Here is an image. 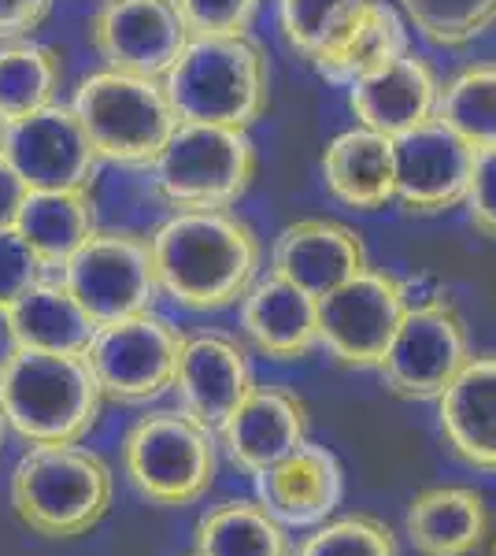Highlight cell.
<instances>
[{"instance_id":"8","label":"cell","mask_w":496,"mask_h":556,"mask_svg":"<svg viewBox=\"0 0 496 556\" xmlns=\"http://www.w3.org/2000/svg\"><path fill=\"white\" fill-rule=\"evenodd\" d=\"M186 334L156 308L115 323H101L86 361L93 367L104 401L115 405H149L175 390L178 353Z\"/></svg>"},{"instance_id":"23","label":"cell","mask_w":496,"mask_h":556,"mask_svg":"<svg viewBox=\"0 0 496 556\" xmlns=\"http://www.w3.org/2000/svg\"><path fill=\"white\" fill-rule=\"evenodd\" d=\"M404 531L419 556H471L489 531V508L471 486H434L408 505Z\"/></svg>"},{"instance_id":"28","label":"cell","mask_w":496,"mask_h":556,"mask_svg":"<svg viewBox=\"0 0 496 556\" xmlns=\"http://www.w3.org/2000/svg\"><path fill=\"white\" fill-rule=\"evenodd\" d=\"M196 556H290V538L264 505L227 501L196 523Z\"/></svg>"},{"instance_id":"14","label":"cell","mask_w":496,"mask_h":556,"mask_svg":"<svg viewBox=\"0 0 496 556\" xmlns=\"http://www.w3.org/2000/svg\"><path fill=\"white\" fill-rule=\"evenodd\" d=\"M396 197L408 215H445L463 208L467 182H471L474 149L459 141L437 119L393 141Z\"/></svg>"},{"instance_id":"10","label":"cell","mask_w":496,"mask_h":556,"mask_svg":"<svg viewBox=\"0 0 496 556\" xmlns=\"http://www.w3.org/2000/svg\"><path fill=\"white\" fill-rule=\"evenodd\" d=\"M467 361H471V345H467L463 319L441 293L434 301L408 304V316L396 327L378 371L393 397L437 401Z\"/></svg>"},{"instance_id":"15","label":"cell","mask_w":496,"mask_h":556,"mask_svg":"<svg viewBox=\"0 0 496 556\" xmlns=\"http://www.w3.org/2000/svg\"><path fill=\"white\" fill-rule=\"evenodd\" d=\"M367 245L352 227L327 215H308L282 227L270 249V271L301 286L315 301L367 271Z\"/></svg>"},{"instance_id":"4","label":"cell","mask_w":496,"mask_h":556,"mask_svg":"<svg viewBox=\"0 0 496 556\" xmlns=\"http://www.w3.org/2000/svg\"><path fill=\"white\" fill-rule=\"evenodd\" d=\"M12 505L34 534L78 538L112 505V471L78 445H30L12 471Z\"/></svg>"},{"instance_id":"9","label":"cell","mask_w":496,"mask_h":556,"mask_svg":"<svg viewBox=\"0 0 496 556\" xmlns=\"http://www.w3.org/2000/svg\"><path fill=\"white\" fill-rule=\"evenodd\" d=\"M60 282L101 323L149 312L160 298L149 238L133 230H101L60 267Z\"/></svg>"},{"instance_id":"37","label":"cell","mask_w":496,"mask_h":556,"mask_svg":"<svg viewBox=\"0 0 496 556\" xmlns=\"http://www.w3.org/2000/svg\"><path fill=\"white\" fill-rule=\"evenodd\" d=\"M26 193H30L26 182L15 175V167L0 156V230H15V219H20Z\"/></svg>"},{"instance_id":"35","label":"cell","mask_w":496,"mask_h":556,"mask_svg":"<svg viewBox=\"0 0 496 556\" xmlns=\"http://www.w3.org/2000/svg\"><path fill=\"white\" fill-rule=\"evenodd\" d=\"M467 219L482 238L496 241V146L474 152L471 182H467Z\"/></svg>"},{"instance_id":"36","label":"cell","mask_w":496,"mask_h":556,"mask_svg":"<svg viewBox=\"0 0 496 556\" xmlns=\"http://www.w3.org/2000/svg\"><path fill=\"white\" fill-rule=\"evenodd\" d=\"M56 0H0V41L30 38L52 15Z\"/></svg>"},{"instance_id":"33","label":"cell","mask_w":496,"mask_h":556,"mask_svg":"<svg viewBox=\"0 0 496 556\" xmlns=\"http://www.w3.org/2000/svg\"><path fill=\"white\" fill-rule=\"evenodd\" d=\"M189 38H241L259 12V0H178Z\"/></svg>"},{"instance_id":"34","label":"cell","mask_w":496,"mask_h":556,"mask_svg":"<svg viewBox=\"0 0 496 556\" xmlns=\"http://www.w3.org/2000/svg\"><path fill=\"white\" fill-rule=\"evenodd\" d=\"M44 271L49 267L30 253V245L15 230H0V304L12 308L34 282H41Z\"/></svg>"},{"instance_id":"2","label":"cell","mask_w":496,"mask_h":556,"mask_svg":"<svg viewBox=\"0 0 496 556\" xmlns=\"http://www.w3.org/2000/svg\"><path fill=\"white\" fill-rule=\"evenodd\" d=\"M104 393L86 356L23 349L0 379L4 424L30 445H78L97 427Z\"/></svg>"},{"instance_id":"25","label":"cell","mask_w":496,"mask_h":556,"mask_svg":"<svg viewBox=\"0 0 496 556\" xmlns=\"http://www.w3.org/2000/svg\"><path fill=\"white\" fill-rule=\"evenodd\" d=\"M12 319L23 349H41V353L86 356V349L97 334V319L78 304V298L67 286L52 282V278L34 282L12 304Z\"/></svg>"},{"instance_id":"6","label":"cell","mask_w":496,"mask_h":556,"mask_svg":"<svg viewBox=\"0 0 496 556\" xmlns=\"http://www.w3.org/2000/svg\"><path fill=\"white\" fill-rule=\"evenodd\" d=\"M71 108L93 141L97 156L119 167H152L178 127V112L164 83L107 67L78 83Z\"/></svg>"},{"instance_id":"29","label":"cell","mask_w":496,"mask_h":556,"mask_svg":"<svg viewBox=\"0 0 496 556\" xmlns=\"http://www.w3.org/2000/svg\"><path fill=\"white\" fill-rule=\"evenodd\" d=\"M434 119L474 152L496 146V64H467L437 93Z\"/></svg>"},{"instance_id":"1","label":"cell","mask_w":496,"mask_h":556,"mask_svg":"<svg viewBox=\"0 0 496 556\" xmlns=\"http://www.w3.org/2000/svg\"><path fill=\"white\" fill-rule=\"evenodd\" d=\"M160 293L186 312H219L259 278V235L230 208L175 212L149 238Z\"/></svg>"},{"instance_id":"22","label":"cell","mask_w":496,"mask_h":556,"mask_svg":"<svg viewBox=\"0 0 496 556\" xmlns=\"http://www.w3.org/2000/svg\"><path fill=\"white\" fill-rule=\"evenodd\" d=\"M322 182L333 201L356 212H378L396 197L393 138L352 127L341 130L322 152Z\"/></svg>"},{"instance_id":"26","label":"cell","mask_w":496,"mask_h":556,"mask_svg":"<svg viewBox=\"0 0 496 556\" xmlns=\"http://www.w3.org/2000/svg\"><path fill=\"white\" fill-rule=\"evenodd\" d=\"M408 52V30H404V20L396 15L393 4L385 0H374L352 30L341 38L319 64H311L319 71V78H327L333 86H352L356 78H364L367 71L382 67L385 60Z\"/></svg>"},{"instance_id":"7","label":"cell","mask_w":496,"mask_h":556,"mask_svg":"<svg viewBox=\"0 0 496 556\" xmlns=\"http://www.w3.org/2000/svg\"><path fill=\"white\" fill-rule=\"evenodd\" d=\"M123 464L141 497L178 508L212 490L219 453L215 434L189 412H149L126 434Z\"/></svg>"},{"instance_id":"27","label":"cell","mask_w":496,"mask_h":556,"mask_svg":"<svg viewBox=\"0 0 496 556\" xmlns=\"http://www.w3.org/2000/svg\"><path fill=\"white\" fill-rule=\"evenodd\" d=\"M63 83L60 52L34 38L0 41V119L20 123L56 104Z\"/></svg>"},{"instance_id":"5","label":"cell","mask_w":496,"mask_h":556,"mask_svg":"<svg viewBox=\"0 0 496 556\" xmlns=\"http://www.w3.org/2000/svg\"><path fill=\"white\" fill-rule=\"evenodd\" d=\"M259 152L249 130L219 123H178L160 156L152 182L175 212L233 208L249 193Z\"/></svg>"},{"instance_id":"3","label":"cell","mask_w":496,"mask_h":556,"mask_svg":"<svg viewBox=\"0 0 496 556\" xmlns=\"http://www.w3.org/2000/svg\"><path fill=\"white\" fill-rule=\"evenodd\" d=\"M164 89L178 123H219L249 130L270 108V64L259 41L241 38H193Z\"/></svg>"},{"instance_id":"41","label":"cell","mask_w":496,"mask_h":556,"mask_svg":"<svg viewBox=\"0 0 496 556\" xmlns=\"http://www.w3.org/2000/svg\"><path fill=\"white\" fill-rule=\"evenodd\" d=\"M193 556H196V553H193Z\"/></svg>"},{"instance_id":"39","label":"cell","mask_w":496,"mask_h":556,"mask_svg":"<svg viewBox=\"0 0 496 556\" xmlns=\"http://www.w3.org/2000/svg\"><path fill=\"white\" fill-rule=\"evenodd\" d=\"M4 138H8V123L0 119V152H4Z\"/></svg>"},{"instance_id":"18","label":"cell","mask_w":496,"mask_h":556,"mask_svg":"<svg viewBox=\"0 0 496 556\" xmlns=\"http://www.w3.org/2000/svg\"><path fill=\"white\" fill-rule=\"evenodd\" d=\"M227 456L249 475H264L308 442V408L290 390L252 386L249 397L219 427Z\"/></svg>"},{"instance_id":"30","label":"cell","mask_w":496,"mask_h":556,"mask_svg":"<svg viewBox=\"0 0 496 556\" xmlns=\"http://www.w3.org/2000/svg\"><path fill=\"white\" fill-rule=\"evenodd\" d=\"M371 4L374 0H278V26L293 52L319 64Z\"/></svg>"},{"instance_id":"13","label":"cell","mask_w":496,"mask_h":556,"mask_svg":"<svg viewBox=\"0 0 496 556\" xmlns=\"http://www.w3.org/2000/svg\"><path fill=\"white\" fill-rule=\"evenodd\" d=\"M0 156L15 167L26 190H89L101 167L75 108L60 101L20 123H8Z\"/></svg>"},{"instance_id":"19","label":"cell","mask_w":496,"mask_h":556,"mask_svg":"<svg viewBox=\"0 0 496 556\" xmlns=\"http://www.w3.org/2000/svg\"><path fill=\"white\" fill-rule=\"evenodd\" d=\"M241 330L267 361H304L319 345V301L282 275H259L241 298Z\"/></svg>"},{"instance_id":"16","label":"cell","mask_w":496,"mask_h":556,"mask_svg":"<svg viewBox=\"0 0 496 556\" xmlns=\"http://www.w3.org/2000/svg\"><path fill=\"white\" fill-rule=\"evenodd\" d=\"M437 93L441 83L434 67L415 52H400L348 86V108L356 112L359 127L396 141L434 119Z\"/></svg>"},{"instance_id":"21","label":"cell","mask_w":496,"mask_h":556,"mask_svg":"<svg viewBox=\"0 0 496 556\" xmlns=\"http://www.w3.org/2000/svg\"><path fill=\"white\" fill-rule=\"evenodd\" d=\"M441 430L463 464L496 471V356H471L437 397Z\"/></svg>"},{"instance_id":"20","label":"cell","mask_w":496,"mask_h":556,"mask_svg":"<svg viewBox=\"0 0 496 556\" xmlns=\"http://www.w3.org/2000/svg\"><path fill=\"white\" fill-rule=\"evenodd\" d=\"M259 505L282 527H315L327 523L345 493V471L327 445L304 442L275 468L256 475Z\"/></svg>"},{"instance_id":"11","label":"cell","mask_w":496,"mask_h":556,"mask_svg":"<svg viewBox=\"0 0 496 556\" xmlns=\"http://www.w3.org/2000/svg\"><path fill=\"white\" fill-rule=\"evenodd\" d=\"M408 316L404 278L367 267L345 286L319 298V345L345 367H378L396 327Z\"/></svg>"},{"instance_id":"17","label":"cell","mask_w":496,"mask_h":556,"mask_svg":"<svg viewBox=\"0 0 496 556\" xmlns=\"http://www.w3.org/2000/svg\"><path fill=\"white\" fill-rule=\"evenodd\" d=\"M249 353L227 334H189L178 353L175 390L182 401V412L204 424L207 430H219L233 416V408L249 397L252 390Z\"/></svg>"},{"instance_id":"12","label":"cell","mask_w":496,"mask_h":556,"mask_svg":"<svg viewBox=\"0 0 496 556\" xmlns=\"http://www.w3.org/2000/svg\"><path fill=\"white\" fill-rule=\"evenodd\" d=\"M89 41L107 71L164 83L193 38L178 0H101L89 20Z\"/></svg>"},{"instance_id":"40","label":"cell","mask_w":496,"mask_h":556,"mask_svg":"<svg viewBox=\"0 0 496 556\" xmlns=\"http://www.w3.org/2000/svg\"><path fill=\"white\" fill-rule=\"evenodd\" d=\"M4 427H8L4 424V412H0V445H4Z\"/></svg>"},{"instance_id":"38","label":"cell","mask_w":496,"mask_h":556,"mask_svg":"<svg viewBox=\"0 0 496 556\" xmlns=\"http://www.w3.org/2000/svg\"><path fill=\"white\" fill-rule=\"evenodd\" d=\"M20 353H23V342H20V334H15L12 308H8V304H0V379H4V371L12 367V361Z\"/></svg>"},{"instance_id":"24","label":"cell","mask_w":496,"mask_h":556,"mask_svg":"<svg viewBox=\"0 0 496 556\" xmlns=\"http://www.w3.org/2000/svg\"><path fill=\"white\" fill-rule=\"evenodd\" d=\"M30 253L44 267H63L97 235V201L89 190H30L15 219Z\"/></svg>"},{"instance_id":"32","label":"cell","mask_w":496,"mask_h":556,"mask_svg":"<svg viewBox=\"0 0 496 556\" xmlns=\"http://www.w3.org/2000/svg\"><path fill=\"white\" fill-rule=\"evenodd\" d=\"M296 556H400L396 538L374 516H345L304 538Z\"/></svg>"},{"instance_id":"31","label":"cell","mask_w":496,"mask_h":556,"mask_svg":"<svg viewBox=\"0 0 496 556\" xmlns=\"http://www.w3.org/2000/svg\"><path fill=\"white\" fill-rule=\"evenodd\" d=\"M408 26L437 49H463L496 26V0H396Z\"/></svg>"}]
</instances>
